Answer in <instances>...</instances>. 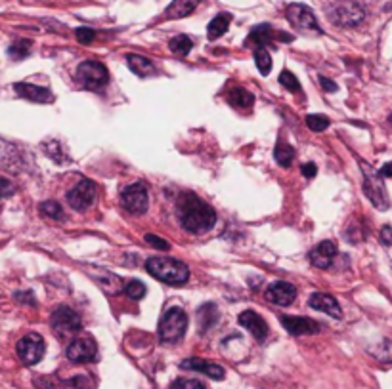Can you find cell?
Segmentation results:
<instances>
[{
    "label": "cell",
    "mask_w": 392,
    "mask_h": 389,
    "mask_svg": "<svg viewBox=\"0 0 392 389\" xmlns=\"http://www.w3.org/2000/svg\"><path fill=\"white\" fill-rule=\"evenodd\" d=\"M186 329H188V317H186L182 307H171L163 313L159 321V340L161 344H176L182 340Z\"/></svg>",
    "instance_id": "cell-5"
},
{
    "label": "cell",
    "mask_w": 392,
    "mask_h": 389,
    "mask_svg": "<svg viewBox=\"0 0 392 389\" xmlns=\"http://www.w3.org/2000/svg\"><path fill=\"white\" fill-rule=\"evenodd\" d=\"M255 63H257L258 71L266 77L272 69V57H270V52L266 48H257L255 52Z\"/></svg>",
    "instance_id": "cell-30"
},
{
    "label": "cell",
    "mask_w": 392,
    "mask_h": 389,
    "mask_svg": "<svg viewBox=\"0 0 392 389\" xmlns=\"http://www.w3.org/2000/svg\"><path fill=\"white\" fill-rule=\"evenodd\" d=\"M297 298V288H295L291 283H285V280H277V283H272L266 290V300L272 302L274 305H280V307H287L291 305Z\"/></svg>",
    "instance_id": "cell-13"
},
{
    "label": "cell",
    "mask_w": 392,
    "mask_h": 389,
    "mask_svg": "<svg viewBox=\"0 0 392 389\" xmlns=\"http://www.w3.org/2000/svg\"><path fill=\"white\" fill-rule=\"evenodd\" d=\"M88 275L96 280V285L102 288L107 294H119L121 290H125L123 286V279L121 277H117L115 273H111L107 269H90Z\"/></svg>",
    "instance_id": "cell-18"
},
{
    "label": "cell",
    "mask_w": 392,
    "mask_h": 389,
    "mask_svg": "<svg viewBox=\"0 0 392 389\" xmlns=\"http://www.w3.org/2000/svg\"><path fill=\"white\" fill-rule=\"evenodd\" d=\"M276 37H280V33L276 35V33L272 31V27H270L268 23L257 25V27L251 31V35L247 37V46L255 44L257 48H264L266 44L274 43V40H276Z\"/></svg>",
    "instance_id": "cell-21"
},
{
    "label": "cell",
    "mask_w": 392,
    "mask_h": 389,
    "mask_svg": "<svg viewBox=\"0 0 392 389\" xmlns=\"http://www.w3.org/2000/svg\"><path fill=\"white\" fill-rule=\"evenodd\" d=\"M16 300H18L19 304L37 305V300H35V296H33L31 292H18V294H16Z\"/></svg>",
    "instance_id": "cell-39"
},
{
    "label": "cell",
    "mask_w": 392,
    "mask_h": 389,
    "mask_svg": "<svg viewBox=\"0 0 392 389\" xmlns=\"http://www.w3.org/2000/svg\"><path fill=\"white\" fill-rule=\"evenodd\" d=\"M178 219L180 225L191 235H201L213 229L216 221V212L211 204L201 201L199 197L186 193L178 201Z\"/></svg>",
    "instance_id": "cell-1"
},
{
    "label": "cell",
    "mask_w": 392,
    "mask_h": 389,
    "mask_svg": "<svg viewBox=\"0 0 392 389\" xmlns=\"http://www.w3.org/2000/svg\"><path fill=\"white\" fill-rule=\"evenodd\" d=\"M319 84L324 86L325 92H337L339 86L333 82V80H329L327 77H319Z\"/></svg>",
    "instance_id": "cell-41"
},
{
    "label": "cell",
    "mask_w": 392,
    "mask_h": 389,
    "mask_svg": "<svg viewBox=\"0 0 392 389\" xmlns=\"http://www.w3.org/2000/svg\"><path fill=\"white\" fill-rule=\"evenodd\" d=\"M180 368H184V371L201 372V374L213 378V380H224V376H226V372H224V368H222L221 365H216V363H208V361L205 359H186L180 363Z\"/></svg>",
    "instance_id": "cell-20"
},
{
    "label": "cell",
    "mask_w": 392,
    "mask_h": 389,
    "mask_svg": "<svg viewBox=\"0 0 392 389\" xmlns=\"http://www.w3.org/2000/svg\"><path fill=\"white\" fill-rule=\"evenodd\" d=\"M388 122H391V126H392V115H391V119H388Z\"/></svg>",
    "instance_id": "cell-44"
},
{
    "label": "cell",
    "mask_w": 392,
    "mask_h": 389,
    "mask_svg": "<svg viewBox=\"0 0 392 389\" xmlns=\"http://www.w3.org/2000/svg\"><path fill=\"white\" fill-rule=\"evenodd\" d=\"M287 16L289 23L297 27L300 31H310V33H319L322 35V27H319L318 19L314 16V12L304 4H291L287 8Z\"/></svg>",
    "instance_id": "cell-10"
},
{
    "label": "cell",
    "mask_w": 392,
    "mask_h": 389,
    "mask_svg": "<svg viewBox=\"0 0 392 389\" xmlns=\"http://www.w3.org/2000/svg\"><path fill=\"white\" fill-rule=\"evenodd\" d=\"M41 212L52 219H65V214H63L60 202H55V201L43 202V204H41Z\"/></svg>",
    "instance_id": "cell-31"
},
{
    "label": "cell",
    "mask_w": 392,
    "mask_h": 389,
    "mask_svg": "<svg viewBox=\"0 0 392 389\" xmlns=\"http://www.w3.org/2000/svg\"><path fill=\"white\" fill-rule=\"evenodd\" d=\"M379 174L383 177H392V163H386V165L379 170Z\"/></svg>",
    "instance_id": "cell-43"
},
{
    "label": "cell",
    "mask_w": 392,
    "mask_h": 389,
    "mask_svg": "<svg viewBox=\"0 0 392 389\" xmlns=\"http://www.w3.org/2000/svg\"><path fill=\"white\" fill-rule=\"evenodd\" d=\"M146 271L154 279L166 283V285H184L190 279V269L186 263L174 258H163V256H154L146 262Z\"/></svg>",
    "instance_id": "cell-2"
},
{
    "label": "cell",
    "mask_w": 392,
    "mask_h": 389,
    "mask_svg": "<svg viewBox=\"0 0 392 389\" xmlns=\"http://www.w3.org/2000/svg\"><path fill=\"white\" fill-rule=\"evenodd\" d=\"M68 359L71 363H90V361L96 359L98 355V347H96V341L88 336H83V338H75L71 344H69Z\"/></svg>",
    "instance_id": "cell-11"
},
{
    "label": "cell",
    "mask_w": 392,
    "mask_h": 389,
    "mask_svg": "<svg viewBox=\"0 0 392 389\" xmlns=\"http://www.w3.org/2000/svg\"><path fill=\"white\" fill-rule=\"evenodd\" d=\"M280 84L285 86V88L293 92V94H299L300 92V82L291 71H283V73L280 75Z\"/></svg>",
    "instance_id": "cell-34"
},
{
    "label": "cell",
    "mask_w": 392,
    "mask_h": 389,
    "mask_svg": "<svg viewBox=\"0 0 392 389\" xmlns=\"http://www.w3.org/2000/svg\"><path fill=\"white\" fill-rule=\"evenodd\" d=\"M16 193V185L6 177H0V197H12Z\"/></svg>",
    "instance_id": "cell-37"
},
{
    "label": "cell",
    "mask_w": 392,
    "mask_h": 389,
    "mask_svg": "<svg viewBox=\"0 0 392 389\" xmlns=\"http://www.w3.org/2000/svg\"><path fill=\"white\" fill-rule=\"evenodd\" d=\"M94 199H96V185L90 180H80L68 193L69 207L79 210V212H83V210L90 207Z\"/></svg>",
    "instance_id": "cell-12"
},
{
    "label": "cell",
    "mask_w": 392,
    "mask_h": 389,
    "mask_svg": "<svg viewBox=\"0 0 392 389\" xmlns=\"http://www.w3.org/2000/svg\"><path fill=\"white\" fill-rule=\"evenodd\" d=\"M146 241L152 244V246H155L157 250H169V248H171V244L166 243L165 239L157 237V235H146Z\"/></svg>",
    "instance_id": "cell-38"
},
{
    "label": "cell",
    "mask_w": 392,
    "mask_h": 389,
    "mask_svg": "<svg viewBox=\"0 0 392 389\" xmlns=\"http://www.w3.org/2000/svg\"><path fill=\"white\" fill-rule=\"evenodd\" d=\"M169 48H171V52H174L176 55H188L190 54V50L194 48V43H191L190 37H186V35H178V37L171 38Z\"/></svg>",
    "instance_id": "cell-28"
},
{
    "label": "cell",
    "mask_w": 392,
    "mask_h": 389,
    "mask_svg": "<svg viewBox=\"0 0 392 389\" xmlns=\"http://www.w3.org/2000/svg\"><path fill=\"white\" fill-rule=\"evenodd\" d=\"M75 37H77V40L80 44H90L94 40V37H96V33L90 27H79V29L75 31Z\"/></svg>",
    "instance_id": "cell-36"
},
{
    "label": "cell",
    "mask_w": 392,
    "mask_h": 389,
    "mask_svg": "<svg viewBox=\"0 0 392 389\" xmlns=\"http://www.w3.org/2000/svg\"><path fill=\"white\" fill-rule=\"evenodd\" d=\"M127 63H129L130 71L138 75V77H147V75L154 73V63L140 54L127 55Z\"/></svg>",
    "instance_id": "cell-25"
},
{
    "label": "cell",
    "mask_w": 392,
    "mask_h": 389,
    "mask_svg": "<svg viewBox=\"0 0 392 389\" xmlns=\"http://www.w3.org/2000/svg\"><path fill=\"white\" fill-rule=\"evenodd\" d=\"M325 13H327L331 23L339 25V27H356V25H360L366 19V10L354 0L331 2L325 8Z\"/></svg>",
    "instance_id": "cell-4"
},
{
    "label": "cell",
    "mask_w": 392,
    "mask_h": 389,
    "mask_svg": "<svg viewBox=\"0 0 392 389\" xmlns=\"http://www.w3.org/2000/svg\"><path fill=\"white\" fill-rule=\"evenodd\" d=\"M282 324H283V329L293 336L318 334L319 330H322L319 322H316L314 319H308V317L282 315Z\"/></svg>",
    "instance_id": "cell-14"
},
{
    "label": "cell",
    "mask_w": 392,
    "mask_h": 389,
    "mask_svg": "<svg viewBox=\"0 0 392 389\" xmlns=\"http://www.w3.org/2000/svg\"><path fill=\"white\" fill-rule=\"evenodd\" d=\"M14 90L16 94L25 99H29V102H35V104H50L54 96H52V92L48 88H44V86H35L29 84V82H16L14 84Z\"/></svg>",
    "instance_id": "cell-17"
},
{
    "label": "cell",
    "mask_w": 392,
    "mask_h": 389,
    "mask_svg": "<svg viewBox=\"0 0 392 389\" xmlns=\"http://www.w3.org/2000/svg\"><path fill=\"white\" fill-rule=\"evenodd\" d=\"M307 126L310 128L312 132H324L325 128L329 126V119L325 115H308Z\"/></svg>",
    "instance_id": "cell-33"
},
{
    "label": "cell",
    "mask_w": 392,
    "mask_h": 389,
    "mask_svg": "<svg viewBox=\"0 0 392 389\" xmlns=\"http://www.w3.org/2000/svg\"><path fill=\"white\" fill-rule=\"evenodd\" d=\"M358 163H360V170L361 174H364V193H366V197L371 201V204H374L375 208H379V210H388V208H391V199H388V194H386L383 176H381L377 170H374L371 165L366 163V160L358 158Z\"/></svg>",
    "instance_id": "cell-3"
},
{
    "label": "cell",
    "mask_w": 392,
    "mask_h": 389,
    "mask_svg": "<svg viewBox=\"0 0 392 389\" xmlns=\"http://www.w3.org/2000/svg\"><path fill=\"white\" fill-rule=\"evenodd\" d=\"M230 23H232V16H230V13H218V16L208 23V29H207L208 38H211V40L221 38L222 35L228 31Z\"/></svg>",
    "instance_id": "cell-26"
},
{
    "label": "cell",
    "mask_w": 392,
    "mask_h": 389,
    "mask_svg": "<svg viewBox=\"0 0 392 389\" xmlns=\"http://www.w3.org/2000/svg\"><path fill=\"white\" fill-rule=\"evenodd\" d=\"M381 243L385 244V246H392V227L391 225H385L383 229H381Z\"/></svg>",
    "instance_id": "cell-40"
},
{
    "label": "cell",
    "mask_w": 392,
    "mask_h": 389,
    "mask_svg": "<svg viewBox=\"0 0 392 389\" xmlns=\"http://www.w3.org/2000/svg\"><path fill=\"white\" fill-rule=\"evenodd\" d=\"M171 389H205V383L199 380H190V378H180L171 383Z\"/></svg>",
    "instance_id": "cell-35"
},
{
    "label": "cell",
    "mask_w": 392,
    "mask_h": 389,
    "mask_svg": "<svg viewBox=\"0 0 392 389\" xmlns=\"http://www.w3.org/2000/svg\"><path fill=\"white\" fill-rule=\"evenodd\" d=\"M199 4V0H172L171 6L166 8L165 16L169 19H180L190 16Z\"/></svg>",
    "instance_id": "cell-23"
},
{
    "label": "cell",
    "mask_w": 392,
    "mask_h": 389,
    "mask_svg": "<svg viewBox=\"0 0 392 389\" xmlns=\"http://www.w3.org/2000/svg\"><path fill=\"white\" fill-rule=\"evenodd\" d=\"M335 254H337V244L333 243V241H322L310 252V262H312L314 268L327 269L331 268V263L335 260Z\"/></svg>",
    "instance_id": "cell-19"
},
{
    "label": "cell",
    "mask_w": 392,
    "mask_h": 389,
    "mask_svg": "<svg viewBox=\"0 0 392 389\" xmlns=\"http://www.w3.org/2000/svg\"><path fill=\"white\" fill-rule=\"evenodd\" d=\"M29 54H31V40H16L8 48V55L16 61L25 60Z\"/></svg>",
    "instance_id": "cell-29"
},
{
    "label": "cell",
    "mask_w": 392,
    "mask_h": 389,
    "mask_svg": "<svg viewBox=\"0 0 392 389\" xmlns=\"http://www.w3.org/2000/svg\"><path fill=\"white\" fill-rule=\"evenodd\" d=\"M146 292L147 288L144 286V283H140V280H130V283H127V286H125V294H127L130 300H142L146 296Z\"/></svg>",
    "instance_id": "cell-32"
},
{
    "label": "cell",
    "mask_w": 392,
    "mask_h": 389,
    "mask_svg": "<svg viewBox=\"0 0 392 389\" xmlns=\"http://www.w3.org/2000/svg\"><path fill=\"white\" fill-rule=\"evenodd\" d=\"M75 79L86 90L98 92L107 84L110 73H107V67H105L104 63H100V61H83L77 67Z\"/></svg>",
    "instance_id": "cell-6"
},
{
    "label": "cell",
    "mask_w": 392,
    "mask_h": 389,
    "mask_svg": "<svg viewBox=\"0 0 392 389\" xmlns=\"http://www.w3.org/2000/svg\"><path fill=\"white\" fill-rule=\"evenodd\" d=\"M121 207L129 214H134V216L146 214L147 207H149L146 183L136 182L129 185V187H125L123 193H121Z\"/></svg>",
    "instance_id": "cell-8"
},
{
    "label": "cell",
    "mask_w": 392,
    "mask_h": 389,
    "mask_svg": "<svg viewBox=\"0 0 392 389\" xmlns=\"http://www.w3.org/2000/svg\"><path fill=\"white\" fill-rule=\"evenodd\" d=\"M274 158H276L277 165L283 166V168H287V166H291V163H293L295 158L293 147L287 146V143H283V141H277L276 149H274Z\"/></svg>",
    "instance_id": "cell-27"
},
{
    "label": "cell",
    "mask_w": 392,
    "mask_h": 389,
    "mask_svg": "<svg viewBox=\"0 0 392 389\" xmlns=\"http://www.w3.org/2000/svg\"><path fill=\"white\" fill-rule=\"evenodd\" d=\"M238 321L239 324H241L245 330H249V332H251L258 341H263L264 338L268 336V324H266V321H264L263 317L258 315L257 311H253V309L243 311V313L238 317Z\"/></svg>",
    "instance_id": "cell-16"
},
{
    "label": "cell",
    "mask_w": 392,
    "mask_h": 389,
    "mask_svg": "<svg viewBox=\"0 0 392 389\" xmlns=\"http://www.w3.org/2000/svg\"><path fill=\"white\" fill-rule=\"evenodd\" d=\"M300 172H302V176L304 177H314L318 170H316V165H312V163H307V165H302Z\"/></svg>",
    "instance_id": "cell-42"
},
{
    "label": "cell",
    "mask_w": 392,
    "mask_h": 389,
    "mask_svg": "<svg viewBox=\"0 0 392 389\" xmlns=\"http://www.w3.org/2000/svg\"><path fill=\"white\" fill-rule=\"evenodd\" d=\"M308 305L316 311H322V313H327L333 319H343V309L341 305L333 296L325 294V292H314L310 300H308Z\"/></svg>",
    "instance_id": "cell-15"
},
{
    "label": "cell",
    "mask_w": 392,
    "mask_h": 389,
    "mask_svg": "<svg viewBox=\"0 0 392 389\" xmlns=\"http://www.w3.org/2000/svg\"><path fill=\"white\" fill-rule=\"evenodd\" d=\"M50 324H52V330L60 338H68V336L77 334L80 329H83V322H80V317L75 313L71 307L68 305H62L52 313L50 317Z\"/></svg>",
    "instance_id": "cell-7"
},
{
    "label": "cell",
    "mask_w": 392,
    "mask_h": 389,
    "mask_svg": "<svg viewBox=\"0 0 392 389\" xmlns=\"http://www.w3.org/2000/svg\"><path fill=\"white\" fill-rule=\"evenodd\" d=\"M16 351H18V357L21 359L23 365L27 366L37 365L38 361L44 357L43 336L37 334V332H29V334H25L23 338L18 341Z\"/></svg>",
    "instance_id": "cell-9"
},
{
    "label": "cell",
    "mask_w": 392,
    "mask_h": 389,
    "mask_svg": "<svg viewBox=\"0 0 392 389\" xmlns=\"http://www.w3.org/2000/svg\"><path fill=\"white\" fill-rule=\"evenodd\" d=\"M218 321V307L215 304H203L197 309V327L201 334H207Z\"/></svg>",
    "instance_id": "cell-22"
},
{
    "label": "cell",
    "mask_w": 392,
    "mask_h": 389,
    "mask_svg": "<svg viewBox=\"0 0 392 389\" xmlns=\"http://www.w3.org/2000/svg\"><path fill=\"white\" fill-rule=\"evenodd\" d=\"M228 102L238 107V109H251L253 104H255V96L251 92L245 90V88H232V90L226 94Z\"/></svg>",
    "instance_id": "cell-24"
}]
</instances>
